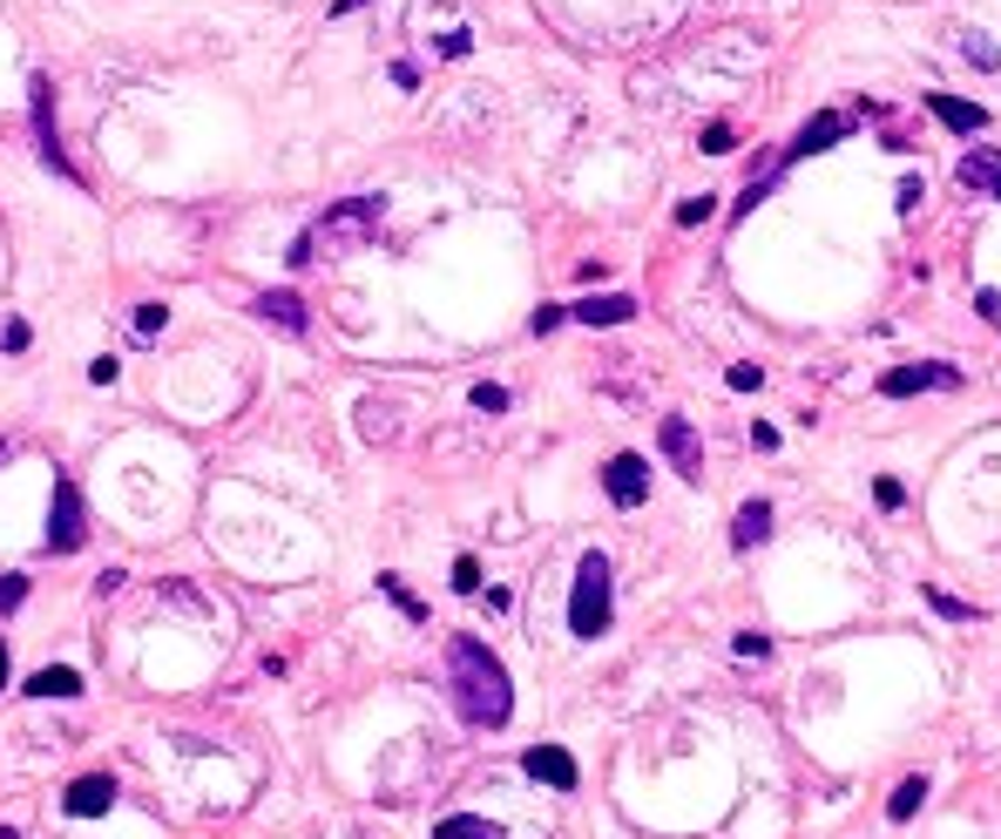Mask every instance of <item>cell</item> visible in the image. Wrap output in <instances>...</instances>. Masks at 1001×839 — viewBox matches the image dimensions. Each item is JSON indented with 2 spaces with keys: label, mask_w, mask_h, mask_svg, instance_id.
<instances>
[{
  "label": "cell",
  "mask_w": 1001,
  "mask_h": 839,
  "mask_svg": "<svg viewBox=\"0 0 1001 839\" xmlns=\"http://www.w3.org/2000/svg\"><path fill=\"white\" fill-rule=\"evenodd\" d=\"M447 691H454L460 724H474V731H500V724L515 718L508 663H500L487 643H474V636H454V643H447Z\"/></svg>",
  "instance_id": "cell-1"
},
{
  "label": "cell",
  "mask_w": 1001,
  "mask_h": 839,
  "mask_svg": "<svg viewBox=\"0 0 1001 839\" xmlns=\"http://www.w3.org/2000/svg\"><path fill=\"white\" fill-rule=\"evenodd\" d=\"M386 224V204L379 197H346L331 204L325 217H311L291 244V265H325V258H353V250H366Z\"/></svg>",
  "instance_id": "cell-2"
},
{
  "label": "cell",
  "mask_w": 1001,
  "mask_h": 839,
  "mask_svg": "<svg viewBox=\"0 0 1001 839\" xmlns=\"http://www.w3.org/2000/svg\"><path fill=\"white\" fill-rule=\"evenodd\" d=\"M568 630L582 643H596L609 630V555H582L575 562V590H568Z\"/></svg>",
  "instance_id": "cell-3"
},
{
  "label": "cell",
  "mask_w": 1001,
  "mask_h": 839,
  "mask_svg": "<svg viewBox=\"0 0 1001 839\" xmlns=\"http://www.w3.org/2000/svg\"><path fill=\"white\" fill-rule=\"evenodd\" d=\"M89 542V515H81V487L68 474H54V501H48V555H75Z\"/></svg>",
  "instance_id": "cell-4"
},
{
  "label": "cell",
  "mask_w": 1001,
  "mask_h": 839,
  "mask_svg": "<svg viewBox=\"0 0 1001 839\" xmlns=\"http://www.w3.org/2000/svg\"><path fill=\"white\" fill-rule=\"evenodd\" d=\"M28 96H34V142H41V162H48L54 177H68V184H75V162L61 156V136H54V89L34 75V89H28Z\"/></svg>",
  "instance_id": "cell-5"
},
{
  "label": "cell",
  "mask_w": 1001,
  "mask_h": 839,
  "mask_svg": "<svg viewBox=\"0 0 1001 839\" xmlns=\"http://www.w3.org/2000/svg\"><path fill=\"white\" fill-rule=\"evenodd\" d=\"M603 487H609L616 509H643V501H650V461L643 454H616L603 467Z\"/></svg>",
  "instance_id": "cell-6"
},
{
  "label": "cell",
  "mask_w": 1001,
  "mask_h": 839,
  "mask_svg": "<svg viewBox=\"0 0 1001 839\" xmlns=\"http://www.w3.org/2000/svg\"><path fill=\"white\" fill-rule=\"evenodd\" d=\"M928 386H941V393H954V386H961V373H954V366H941V359H928V366H893V373L880 379V393H886V399H906V393H928Z\"/></svg>",
  "instance_id": "cell-7"
},
{
  "label": "cell",
  "mask_w": 1001,
  "mask_h": 839,
  "mask_svg": "<svg viewBox=\"0 0 1001 839\" xmlns=\"http://www.w3.org/2000/svg\"><path fill=\"white\" fill-rule=\"evenodd\" d=\"M656 447H663V461H671L684 481H697L704 474V454H697V434H691V420H663V427H656Z\"/></svg>",
  "instance_id": "cell-8"
},
{
  "label": "cell",
  "mask_w": 1001,
  "mask_h": 839,
  "mask_svg": "<svg viewBox=\"0 0 1001 839\" xmlns=\"http://www.w3.org/2000/svg\"><path fill=\"white\" fill-rule=\"evenodd\" d=\"M522 772L542 779V786H555V792H575V779H582L562 744H528V751H522Z\"/></svg>",
  "instance_id": "cell-9"
},
{
  "label": "cell",
  "mask_w": 1001,
  "mask_h": 839,
  "mask_svg": "<svg viewBox=\"0 0 1001 839\" xmlns=\"http://www.w3.org/2000/svg\"><path fill=\"white\" fill-rule=\"evenodd\" d=\"M109 806H116V779H109V772H89V779L68 786V812H75V819H102Z\"/></svg>",
  "instance_id": "cell-10"
},
{
  "label": "cell",
  "mask_w": 1001,
  "mask_h": 839,
  "mask_svg": "<svg viewBox=\"0 0 1001 839\" xmlns=\"http://www.w3.org/2000/svg\"><path fill=\"white\" fill-rule=\"evenodd\" d=\"M250 312H258L265 325H278V332H291V339L305 332V298H298V292H265V298L250 305Z\"/></svg>",
  "instance_id": "cell-11"
},
{
  "label": "cell",
  "mask_w": 1001,
  "mask_h": 839,
  "mask_svg": "<svg viewBox=\"0 0 1001 839\" xmlns=\"http://www.w3.org/2000/svg\"><path fill=\"white\" fill-rule=\"evenodd\" d=\"M568 318H582V325H623V318H636V298H623V292H603V298H582V305H568Z\"/></svg>",
  "instance_id": "cell-12"
},
{
  "label": "cell",
  "mask_w": 1001,
  "mask_h": 839,
  "mask_svg": "<svg viewBox=\"0 0 1001 839\" xmlns=\"http://www.w3.org/2000/svg\"><path fill=\"white\" fill-rule=\"evenodd\" d=\"M928 109H934L954 136H981V129H988V109H974V102H961V96H928Z\"/></svg>",
  "instance_id": "cell-13"
},
{
  "label": "cell",
  "mask_w": 1001,
  "mask_h": 839,
  "mask_svg": "<svg viewBox=\"0 0 1001 839\" xmlns=\"http://www.w3.org/2000/svg\"><path fill=\"white\" fill-rule=\"evenodd\" d=\"M765 535H772V509H765V501H744L737 522H731V549H759Z\"/></svg>",
  "instance_id": "cell-14"
},
{
  "label": "cell",
  "mask_w": 1001,
  "mask_h": 839,
  "mask_svg": "<svg viewBox=\"0 0 1001 839\" xmlns=\"http://www.w3.org/2000/svg\"><path fill=\"white\" fill-rule=\"evenodd\" d=\"M840 136H846V116H819V122H805V129L792 136V162H799V156H819V149H832Z\"/></svg>",
  "instance_id": "cell-15"
},
{
  "label": "cell",
  "mask_w": 1001,
  "mask_h": 839,
  "mask_svg": "<svg viewBox=\"0 0 1001 839\" xmlns=\"http://www.w3.org/2000/svg\"><path fill=\"white\" fill-rule=\"evenodd\" d=\"M75 691H81V670H68V663H48L28 678V698H75Z\"/></svg>",
  "instance_id": "cell-16"
},
{
  "label": "cell",
  "mask_w": 1001,
  "mask_h": 839,
  "mask_svg": "<svg viewBox=\"0 0 1001 839\" xmlns=\"http://www.w3.org/2000/svg\"><path fill=\"white\" fill-rule=\"evenodd\" d=\"M954 177H961V190H994V184H1001V156H994V149H974V156H961Z\"/></svg>",
  "instance_id": "cell-17"
},
{
  "label": "cell",
  "mask_w": 1001,
  "mask_h": 839,
  "mask_svg": "<svg viewBox=\"0 0 1001 839\" xmlns=\"http://www.w3.org/2000/svg\"><path fill=\"white\" fill-rule=\"evenodd\" d=\"M434 839H500V826H487V819H474V812H454V819L434 826Z\"/></svg>",
  "instance_id": "cell-18"
},
{
  "label": "cell",
  "mask_w": 1001,
  "mask_h": 839,
  "mask_svg": "<svg viewBox=\"0 0 1001 839\" xmlns=\"http://www.w3.org/2000/svg\"><path fill=\"white\" fill-rule=\"evenodd\" d=\"M359 434L379 447V441H393L399 427H393V406H379V399H359Z\"/></svg>",
  "instance_id": "cell-19"
},
{
  "label": "cell",
  "mask_w": 1001,
  "mask_h": 839,
  "mask_svg": "<svg viewBox=\"0 0 1001 839\" xmlns=\"http://www.w3.org/2000/svg\"><path fill=\"white\" fill-rule=\"evenodd\" d=\"M921 799H928V779H900L893 799H886V819H913V812H921Z\"/></svg>",
  "instance_id": "cell-20"
},
{
  "label": "cell",
  "mask_w": 1001,
  "mask_h": 839,
  "mask_svg": "<svg viewBox=\"0 0 1001 839\" xmlns=\"http://www.w3.org/2000/svg\"><path fill=\"white\" fill-rule=\"evenodd\" d=\"M379 590H386V596L399 603V616H413V623H420V616H427L420 603H413V590H406V582H399V575H379Z\"/></svg>",
  "instance_id": "cell-21"
},
{
  "label": "cell",
  "mask_w": 1001,
  "mask_h": 839,
  "mask_svg": "<svg viewBox=\"0 0 1001 839\" xmlns=\"http://www.w3.org/2000/svg\"><path fill=\"white\" fill-rule=\"evenodd\" d=\"M928 603H934L941 616H954V623H974V616H981L974 603H961V596H948V590H928Z\"/></svg>",
  "instance_id": "cell-22"
},
{
  "label": "cell",
  "mask_w": 1001,
  "mask_h": 839,
  "mask_svg": "<svg viewBox=\"0 0 1001 839\" xmlns=\"http://www.w3.org/2000/svg\"><path fill=\"white\" fill-rule=\"evenodd\" d=\"M28 603V575H0V616H14Z\"/></svg>",
  "instance_id": "cell-23"
},
{
  "label": "cell",
  "mask_w": 1001,
  "mask_h": 839,
  "mask_svg": "<svg viewBox=\"0 0 1001 839\" xmlns=\"http://www.w3.org/2000/svg\"><path fill=\"white\" fill-rule=\"evenodd\" d=\"M467 399H474V413H508V386H487V379H480Z\"/></svg>",
  "instance_id": "cell-24"
},
{
  "label": "cell",
  "mask_w": 1001,
  "mask_h": 839,
  "mask_svg": "<svg viewBox=\"0 0 1001 839\" xmlns=\"http://www.w3.org/2000/svg\"><path fill=\"white\" fill-rule=\"evenodd\" d=\"M162 318H170L162 305H136V339H156V332H162Z\"/></svg>",
  "instance_id": "cell-25"
},
{
  "label": "cell",
  "mask_w": 1001,
  "mask_h": 839,
  "mask_svg": "<svg viewBox=\"0 0 1001 839\" xmlns=\"http://www.w3.org/2000/svg\"><path fill=\"white\" fill-rule=\"evenodd\" d=\"M724 386H731V393H759V386H765V373H759V366H731V373H724Z\"/></svg>",
  "instance_id": "cell-26"
},
{
  "label": "cell",
  "mask_w": 1001,
  "mask_h": 839,
  "mask_svg": "<svg viewBox=\"0 0 1001 839\" xmlns=\"http://www.w3.org/2000/svg\"><path fill=\"white\" fill-rule=\"evenodd\" d=\"M454 590H460V596H474V590H480V562H474V555H460V562H454Z\"/></svg>",
  "instance_id": "cell-27"
},
{
  "label": "cell",
  "mask_w": 1001,
  "mask_h": 839,
  "mask_svg": "<svg viewBox=\"0 0 1001 839\" xmlns=\"http://www.w3.org/2000/svg\"><path fill=\"white\" fill-rule=\"evenodd\" d=\"M697 149H704V156H731V129H724V122H711V129L697 136Z\"/></svg>",
  "instance_id": "cell-28"
},
{
  "label": "cell",
  "mask_w": 1001,
  "mask_h": 839,
  "mask_svg": "<svg viewBox=\"0 0 1001 839\" xmlns=\"http://www.w3.org/2000/svg\"><path fill=\"white\" fill-rule=\"evenodd\" d=\"M711 204H717V197H684V204H677V224H684V230H691V224H704V217H711Z\"/></svg>",
  "instance_id": "cell-29"
},
{
  "label": "cell",
  "mask_w": 1001,
  "mask_h": 839,
  "mask_svg": "<svg viewBox=\"0 0 1001 839\" xmlns=\"http://www.w3.org/2000/svg\"><path fill=\"white\" fill-rule=\"evenodd\" d=\"M737 657H765L772 650V636H759V630H737V643H731Z\"/></svg>",
  "instance_id": "cell-30"
},
{
  "label": "cell",
  "mask_w": 1001,
  "mask_h": 839,
  "mask_svg": "<svg viewBox=\"0 0 1001 839\" xmlns=\"http://www.w3.org/2000/svg\"><path fill=\"white\" fill-rule=\"evenodd\" d=\"M873 501H880V509H900L906 487H900V481H873Z\"/></svg>",
  "instance_id": "cell-31"
},
{
  "label": "cell",
  "mask_w": 1001,
  "mask_h": 839,
  "mask_svg": "<svg viewBox=\"0 0 1001 839\" xmlns=\"http://www.w3.org/2000/svg\"><path fill=\"white\" fill-rule=\"evenodd\" d=\"M751 447H759V454H772V447H779V427H765V420H751Z\"/></svg>",
  "instance_id": "cell-32"
},
{
  "label": "cell",
  "mask_w": 1001,
  "mask_h": 839,
  "mask_svg": "<svg viewBox=\"0 0 1001 839\" xmlns=\"http://www.w3.org/2000/svg\"><path fill=\"white\" fill-rule=\"evenodd\" d=\"M968 61H981V68H994V61H1001V55H994V48H988V41H981V34H968Z\"/></svg>",
  "instance_id": "cell-33"
},
{
  "label": "cell",
  "mask_w": 1001,
  "mask_h": 839,
  "mask_svg": "<svg viewBox=\"0 0 1001 839\" xmlns=\"http://www.w3.org/2000/svg\"><path fill=\"white\" fill-rule=\"evenodd\" d=\"M562 318H568V305H542V312H535V332H555Z\"/></svg>",
  "instance_id": "cell-34"
},
{
  "label": "cell",
  "mask_w": 1001,
  "mask_h": 839,
  "mask_svg": "<svg viewBox=\"0 0 1001 839\" xmlns=\"http://www.w3.org/2000/svg\"><path fill=\"white\" fill-rule=\"evenodd\" d=\"M116 373H122V366H116V359H109V353H102V359H96V366H89V379H96V386H116Z\"/></svg>",
  "instance_id": "cell-35"
},
{
  "label": "cell",
  "mask_w": 1001,
  "mask_h": 839,
  "mask_svg": "<svg viewBox=\"0 0 1001 839\" xmlns=\"http://www.w3.org/2000/svg\"><path fill=\"white\" fill-rule=\"evenodd\" d=\"M122 582H129V569H102V582H96V596H116V590H122Z\"/></svg>",
  "instance_id": "cell-36"
},
{
  "label": "cell",
  "mask_w": 1001,
  "mask_h": 839,
  "mask_svg": "<svg viewBox=\"0 0 1001 839\" xmlns=\"http://www.w3.org/2000/svg\"><path fill=\"white\" fill-rule=\"evenodd\" d=\"M353 8H366V0H331V14H353Z\"/></svg>",
  "instance_id": "cell-37"
},
{
  "label": "cell",
  "mask_w": 1001,
  "mask_h": 839,
  "mask_svg": "<svg viewBox=\"0 0 1001 839\" xmlns=\"http://www.w3.org/2000/svg\"><path fill=\"white\" fill-rule=\"evenodd\" d=\"M0 684H8V643H0Z\"/></svg>",
  "instance_id": "cell-38"
},
{
  "label": "cell",
  "mask_w": 1001,
  "mask_h": 839,
  "mask_svg": "<svg viewBox=\"0 0 1001 839\" xmlns=\"http://www.w3.org/2000/svg\"><path fill=\"white\" fill-rule=\"evenodd\" d=\"M0 461H8V441H0Z\"/></svg>",
  "instance_id": "cell-39"
},
{
  "label": "cell",
  "mask_w": 1001,
  "mask_h": 839,
  "mask_svg": "<svg viewBox=\"0 0 1001 839\" xmlns=\"http://www.w3.org/2000/svg\"><path fill=\"white\" fill-rule=\"evenodd\" d=\"M994 204H1001V184H994Z\"/></svg>",
  "instance_id": "cell-40"
}]
</instances>
